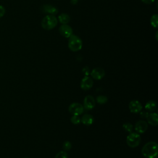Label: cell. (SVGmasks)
<instances>
[{
	"label": "cell",
	"instance_id": "obj_1",
	"mask_svg": "<svg viewBox=\"0 0 158 158\" xmlns=\"http://www.w3.org/2000/svg\"><path fill=\"white\" fill-rule=\"evenodd\" d=\"M141 153L146 158H157L158 155V146L156 142L149 141L142 148Z\"/></svg>",
	"mask_w": 158,
	"mask_h": 158
},
{
	"label": "cell",
	"instance_id": "obj_2",
	"mask_svg": "<svg viewBox=\"0 0 158 158\" xmlns=\"http://www.w3.org/2000/svg\"><path fill=\"white\" fill-rule=\"evenodd\" d=\"M58 20L54 15H47L41 20V27L46 30H51L57 25Z\"/></svg>",
	"mask_w": 158,
	"mask_h": 158
},
{
	"label": "cell",
	"instance_id": "obj_3",
	"mask_svg": "<svg viewBox=\"0 0 158 158\" xmlns=\"http://www.w3.org/2000/svg\"><path fill=\"white\" fill-rule=\"evenodd\" d=\"M82 41L79 36L75 35H72L69 38L68 47L70 51L73 52L78 51L82 48Z\"/></svg>",
	"mask_w": 158,
	"mask_h": 158
},
{
	"label": "cell",
	"instance_id": "obj_4",
	"mask_svg": "<svg viewBox=\"0 0 158 158\" xmlns=\"http://www.w3.org/2000/svg\"><path fill=\"white\" fill-rule=\"evenodd\" d=\"M127 143L130 148L137 147L141 142V137L138 133H130L127 137Z\"/></svg>",
	"mask_w": 158,
	"mask_h": 158
},
{
	"label": "cell",
	"instance_id": "obj_5",
	"mask_svg": "<svg viewBox=\"0 0 158 158\" xmlns=\"http://www.w3.org/2000/svg\"><path fill=\"white\" fill-rule=\"evenodd\" d=\"M69 110L72 115H79L83 112L84 107L80 103L73 102L69 106Z\"/></svg>",
	"mask_w": 158,
	"mask_h": 158
},
{
	"label": "cell",
	"instance_id": "obj_6",
	"mask_svg": "<svg viewBox=\"0 0 158 158\" xmlns=\"http://www.w3.org/2000/svg\"><path fill=\"white\" fill-rule=\"evenodd\" d=\"M59 31L62 36L67 38L73 35V30L72 27L67 24H62L59 28Z\"/></svg>",
	"mask_w": 158,
	"mask_h": 158
},
{
	"label": "cell",
	"instance_id": "obj_7",
	"mask_svg": "<svg viewBox=\"0 0 158 158\" xmlns=\"http://www.w3.org/2000/svg\"><path fill=\"white\" fill-rule=\"evenodd\" d=\"M93 85V79L88 77L85 76L81 81L80 83V87L83 90H88L92 88Z\"/></svg>",
	"mask_w": 158,
	"mask_h": 158
},
{
	"label": "cell",
	"instance_id": "obj_8",
	"mask_svg": "<svg viewBox=\"0 0 158 158\" xmlns=\"http://www.w3.org/2000/svg\"><path fill=\"white\" fill-rule=\"evenodd\" d=\"M83 107L86 110H91L93 109L95 106V100L94 98L91 96V95H88L86 96L83 101Z\"/></svg>",
	"mask_w": 158,
	"mask_h": 158
},
{
	"label": "cell",
	"instance_id": "obj_9",
	"mask_svg": "<svg viewBox=\"0 0 158 158\" xmlns=\"http://www.w3.org/2000/svg\"><path fill=\"white\" fill-rule=\"evenodd\" d=\"M128 107L130 110L133 113H138L142 110L141 104L137 100H133L130 102Z\"/></svg>",
	"mask_w": 158,
	"mask_h": 158
},
{
	"label": "cell",
	"instance_id": "obj_10",
	"mask_svg": "<svg viewBox=\"0 0 158 158\" xmlns=\"http://www.w3.org/2000/svg\"><path fill=\"white\" fill-rule=\"evenodd\" d=\"M148 123L144 120L138 121L135 125V130L138 133H143L148 129Z\"/></svg>",
	"mask_w": 158,
	"mask_h": 158
},
{
	"label": "cell",
	"instance_id": "obj_11",
	"mask_svg": "<svg viewBox=\"0 0 158 158\" xmlns=\"http://www.w3.org/2000/svg\"><path fill=\"white\" fill-rule=\"evenodd\" d=\"M105 75V71L103 69L100 67H97L94 69L91 72V76L95 80H101Z\"/></svg>",
	"mask_w": 158,
	"mask_h": 158
},
{
	"label": "cell",
	"instance_id": "obj_12",
	"mask_svg": "<svg viewBox=\"0 0 158 158\" xmlns=\"http://www.w3.org/2000/svg\"><path fill=\"white\" fill-rule=\"evenodd\" d=\"M41 10L49 15H55L58 12V10L56 7L49 5V4H45L41 7Z\"/></svg>",
	"mask_w": 158,
	"mask_h": 158
},
{
	"label": "cell",
	"instance_id": "obj_13",
	"mask_svg": "<svg viewBox=\"0 0 158 158\" xmlns=\"http://www.w3.org/2000/svg\"><path fill=\"white\" fill-rule=\"evenodd\" d=\"M146 119L148 123L152 126H156L158 124V116L156 113L149 114Z\"/></svg>",
	"mask_w": 158,
	"mask_h": 158
},
{
	"label": "cell",
	"instance_id": "obj_14",
	"mask_svg": "<svg viewBox=\"0 0 158 158\" xmlns=\"http://www.w3.org/2000/svg\"><path fill=\"white\" fill-rule=\"evenodd\" d=\"M94 118L91 114H86L83 115L81 118V122L85 125L89 126L93 123Z\"/></svg>",
	"mask_w": 158,
	"mask_h": 158
},
{
	"label": "cell",
	"instance_id": "obj_15",
	"mask_svg": "<svg viewBox=\"0 0 158 158\" xmlns=\"http://www.w3.org/2000/svg\"><path fill=\"white\" fill-rule=\"evenodd\" d=\"M61 24H67L70 20V16L66 13H62L58 16L57 19Z\"/></svg>",
	"mask_w": 158,
	"mask_h": 158
},
{
	"label": "cell",
	"instance_id": "obj_16",
	"mask_svg": "<svg viewBox=\"0 0 158 158\" xmlns=\"http://www.w3.org/2000/svg\"><path fill=\"white\" fill-rule=\"evenodd\" d=\"M157 103L154 101H149L145 105V109L148 112H153L156 109Z\"/></svg>",
	"mask_w": 158,
	"mask_h": 158
},
{
	"label": "cell",
	"instance_id": "obj_17",
	"mask_svg": "<svg viewBox=\"0 0 158 158\" xmlns=\"http://www.w3.org/2000/svg\"><path fill=\"white\" fill-rule=\"evenodd\" d=\"M151 25L154 28H157L158 27V15L157 14H154L151 17Z\"/></svg>",
	"mask_w": 158,
	"mask_h": 158
},
{
	"label": "cell",
	"instance_id": "obj_18",
	"mask_svg": "<svg viewBox=\"0 0 158 158\" xmlns=\"http://www.w3.org/2000/svg\"><path fill=\"white\" fill-rule=\"evenodd\" d=\"M96 101L98 104H104L107 102V98L106 96L103 95H99L96 98Z\"/></svg>",
	"mask_w": 158,
	"mask_h": 158
},
{
	"label": "cell",
	"instance_id": "obj_19",
	"mask_svg": "<svg viewBox=\"0 0 158 158\" xmlns=\"http://www.w3.org/2000/svg\"><path fill=\"white\" fill-rule=\"evenodd\" d=\"M123 128L124 129L125 131H126L127 132H128V133H131L133 130V125L131 124L129 122H126L125 123L123 124Z\"/></svg>",
	"mask_w": 158,
	"mask_h": 158
},
{
	"label": "cell",
	"instance_id": "obj_20",
	"mask_svg": "<svg viewBox=\"0 0 158 158\" xmlns=\"http://www.w3.org/2000/svg\"><path fill=\"white\" fill-rule=\"evenodd\" d=\"M70 121L73 124H78L80 123L81 122V118L79 117L78 115H73V116L71 117L70 118Z\"/></svg>",
	"mask_w": 158,
	"mask_h": 158
},
{
	"label": "cell",
	"instance_id": "obj_21",
	"mask_svg": "<svg viewBox=\"0 0 158 158\" xmlns=\"http://www.w3.org/2000/svg\"><path fill=\"white\" fill-rule=\"evenodd\" d=\"M72 148V144L70 141H64L63 143V144H62V148L65 151H68V150H70Z\"/></svg>",
	"mask_w": 158,
	"mask_h": 158
},
{
	"label": "cell",
	"instance_id": "obj_22",
	"mask_svg": "<svg viewBox=\"0 0 158 158\" xmlns=\"http://www.w3.org/2000/svg\"><path fill=\"white\" fill-rule=\"evenodd\" d=\"M55 158H68V154L64 151H60L56 155Z\"/></svg>",
	"mask_w": 158,
	"mask_h": 158
},
{
	"label": "cell",
	"instance_id": "obj_23",
	"mask_svg": "<svg viewBox=\"0 0 158 158\" xmlns=\"http://www.w3.org/2000/svg\"><path fill=\"white\" fill-rule=\"evenodd\" d=\"M148 114H149V113L147 111H141L140 112V117H141V118H144V119L147 118Z\"/></svg>",
	"mask_w": 158,
	"mask_h": 158
},
{
	"label": "cell",
	"instance_id": "obj_24",
	"mask_svg": "<svg viewBox=\"0 0 158 158\" xmlns=\"http://www.w3.org/2000/svg\"><path fill=\"white\" fill-rule=\"evenodd\" d=\"M5 12H6V9L4 7L0 5V18L4 16V15L5 14Z\"/></svg>",
	"mask_w": 158,
	"mask_h": 158
},
{
	"label": "cell",
	"instance_id": "obj_25",
	"mask_svg": "<svg viewBox=\"0 0 158 158\" xmlns=\"http://www.w3.org/2000/svg\"><path fill=\"white\" fill-rule=\"evenodd\" d=\"M143 3L144 4H152L154 2L155 0H141Z\"/></svg>",
	"mask_w": 158,
	"mask_h": 158
},
{
	"label": "cell",
	"instance_id": "obj_26",
	"mask_svg": "<svg viewBox=\"0 0 158 158\" xmlns=\"http://www.w3.org/2000/svg\"><path fill=\"white\" fill-rule=\"evenodd\" d=\"M83 72L84 74L86 75V76H87V75L89 74V69H88L87 67H86L83 68Z\"/></svg>",
	"mask_w": 158,
	"mask_h": 158
},
{
	"label": "cell",
	"instance_id": "obj_27",
	"mask_svg": "<svg viewBox=\"0 0 158 158\" xmlns=\"http://www.w3.org/2000/svg\"><path fill=\"white\" fill-rule=\"evenodd\" d=\"M78 2V0H71V3L73 4H75Z\"/></svg>",
	"mask_w": 158,
	"mask_h": 158
},
{
	"label": "cell",
	"instance_id": "obj_28",
	"mask_svg": "<svg viewBox=\"0 0 158 158\" xmlns=\"http://www.w3.org/2000/svg\"><path fill=\"white\" fill-rule=\"evenodd\" d=\"M156 40H157V31H156Z\"/></svg>",
	"mask_w": 158,
	"mask_h": 158
},
{
	"label": "cell",
	"instance_id": "obj_29",
	"mask_svg": "<svg viewBox=\"0 0 158 158\" xmlns=\"http://www.w3.org/2000/svg\"><path fill=\"white\" fill-rule=\"evenodd\" d=\"M23 158H28V157H23Z\"/></svg>",
	"mask_w": 158,
	"mask_h": 158
}]
</instances>
